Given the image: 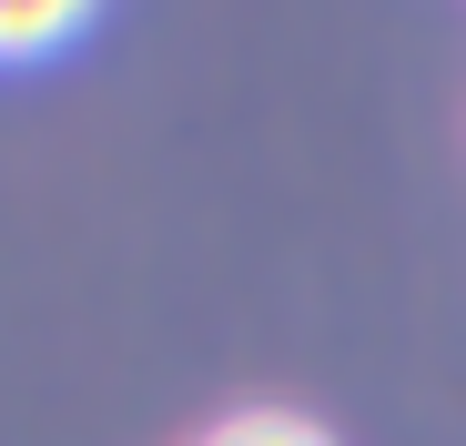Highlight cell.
Here are the masks:
<instances>
[{
  "mask_svg": "<svg viewBox=\"0 0 466 446\" xmlns=\"http://www.w3.org/2000/svg\"><path fill=\"white\" fill-rule=\"evenodd\" d=\"M61 41H82V11L71 0H0V61H41Z\"/></svg>",
  "mask_w": 466,
  "mask_h": 446,
  "instance_id": "1",
  "label": "cell"
},
{
  "mask_svg": "<svg viewBox=\"0 0 466 446\" xmlns=\"http://www.w3.org/2000/svg\"><path fill=\"white\" fill-rule=\"evenodd\" d=\"M203 446H335L315 416H294V406H244V416H223Z\"/></svg>",
  "mask_w": 466,
  "mask_h": 446,
  "instance_id": "2",
  "label": "cell"
}]
</instances>
